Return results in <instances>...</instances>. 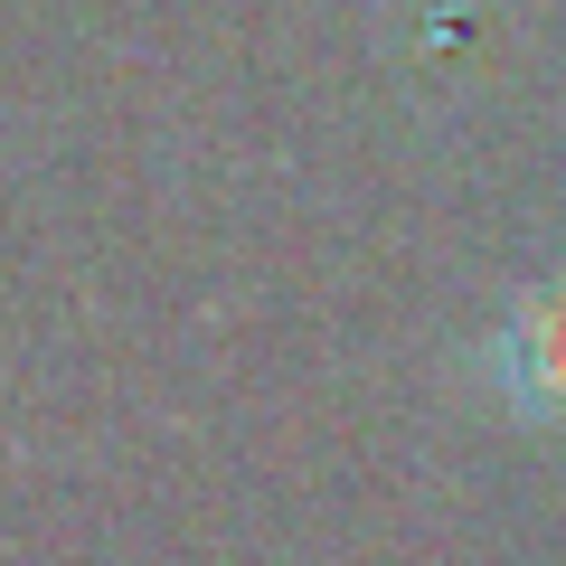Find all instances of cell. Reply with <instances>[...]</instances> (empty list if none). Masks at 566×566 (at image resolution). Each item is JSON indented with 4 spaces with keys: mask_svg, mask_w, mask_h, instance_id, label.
Masks as SVG:
<instances>
[{
    "mask_svg": "<svg viewBox=\"0 0 566 566\" xmlns=\"http://www.w3.org/2000/svg\"><path fill=\"white\" fill-rule=\"evenodd\" d=\"M472 368H482V387L501 397V416H520L528 434L566 444V264L557 274H528L520 293H510L501 331L472 349Z\"/></svg>",
    "mask_w": 566,
    "mask_h": 566,
    "instance_id": "obj_1",
    "label": "cell"
}]
</instances>
